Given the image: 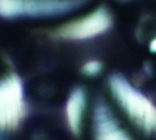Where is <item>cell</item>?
I'll list each match as a JSON object with an SVG mask.
<instances>
[{
  "label": "cell",
  "instance_id": "8992f818",
  "mask_svg": "<svg viewBox=\"0 0 156 140\" xmlns=\"http://www.w3.org/2000/svg\"><path fill=\"white\" fill-rule=\"evenodd\" d=\"M87 106V93L84 88L77 87L69 93L66 103V120L70 132L75 136L81 133Z\"/></svg>",
  "mask_w": 156,
  "mask_h": 140
},
{
  "label": "cell",
  "instance_id": "6da1fadb",
  "mask_svg": "<svg viewBox=\"0 0 156 140\" xmlns=\"http://www.w3.org/2000/svg\"><path fill=\"white\" fill-rule=\"evenodd\" d=\"M108 85L115 102L131 123L148 136L156 135V105L123 75L109 76Z\"/></svg>",
  "mask_w": 156,
  "mask_h": 140
},
{
  "label": "cell",
  "instance_id": "52a82bcc",
  "mask_svg": "<svg viewBox=\"0 0 156 140\" xmlns=\"http://www.w3.org/2000/svg\"><path fill=\"white\" fill-rule=\"evenodd\" d=\"M103 68H104L103 63L101 61L94 59V60L87 61L85 63L82 65L81 71L85 76L93 78V77H97L100 75L103 71Z\"/></svg>",
  "mask_w": 156,
  "mask_h": 140
},
{
  "label": "cell",
  "instance_id": "277c9868",
  "mask_svg": "<svg viewBox=\"0 0 156 140\" xmlns=\"http://www.w3.org/2000/svg\"><path fill=\"white\" fill-rule=\"evenodd\" d=\"M24 90L21 78L9 73L0 79V132L16 129L25 115Z\"/></svg>",
  "mask_w": 156,
  "mask_h": 140
},
{
  "label": "cell",
  "instance_id": "7a4b0ae2",
  "mask_svg": "<svg viewBox=\"0 0 156 140\" xmlns=\"http://www.w3.org/2000/svg\"><path fill=\"white\" fill-rule=\"evenodd\" d=\"M91 0H0V16L6 19L53 18L77 11Z\"/></svg>",
  "mask_w": 156,
  "mask_h": 140
},
{
  "label": "cell",
  "instance_id": "5b68a950",
  "mask_svg": "<svg viewBox=\"0 0 156 140\" xmlns=\"http://www.w3.org/2000/svg\"><path fill=\"white\" fill-rule=\"evenodd\" d=\"M93 135L94 140H135L103 99H98L94 107Z\"/></svg>",
  "mask_w": 156,
  "mask_h": 140
},
{
  "label": "cell",
  "instance_id": "ba28073f",
  "mask_svg": "<svg viewBox=\"0 0 156 140\" xmlns=\"http://www.w3.org/2000/svg\"><path fill=\"white\" fill-rule=\"evenodd\" d=\"M149 50L152 53H156V37L151 40L150 45H149Z\"/></svg>",
  "mask_w": 156,
  "mask_h": 140
},
{
  "label": "cell",
  "instance_id": "3957f363",
  "mask_svg": "<svg viewBox=\"0 0 156 140\" xmlns=\"http://www.w3.org/2000/svg\"><path fill=\"white\" fill-rule=\"evenodd\" d=\"M113 25L110 10L100 6L80 18L70 21L55 28L52 36L68 41H85L101 37L108 32Z\"/></svg>",
  "mask_w": 156,
  "mask_h": 140
}]
</instances>
